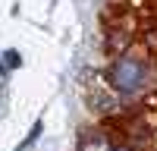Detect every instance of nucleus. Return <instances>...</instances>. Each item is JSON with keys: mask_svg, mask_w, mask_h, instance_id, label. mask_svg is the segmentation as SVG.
I'll return each mask as SVG.
<instances>
[{"mask_svg": "<svg viewBox=\"0 0 157 151\" xmlns=\"http://www.w3.org/2000/svg\"><path fill=\"white\" fill-rule=\"evenodd\" d=\"M104 38H107L110 54H129V47L135 41V19L129 13L113 16V10L104 16Z\"/></svg>", "mask_w": 157, "mask_h": 151, "instance_id": "nucleus-1", "label": "nucleus"}, {"mask_svg": "<svg viewBox=\"0 0 157 151\" xmlns=\"http://www.w3.org/2000/svg\"><path fill=\"white\" fill-rule=\"evenodd\" d=\"M3 60H6V66H10V69H16L19 63H22V57H19V50H6V57H3Z\"/></svg>", "mask_w": 157, "mask_h": 151, "instance_id": "nucleus-4", "label": "nucleus"}, {"mask_svg": "<svg viewBox=\"0 0 157 151\" xmlns=\"http://www.w3.org/2000/svg\"><path fill=\"white\" fill-rule=\"evenodd\" d=\"M41 129H44V123H41V120H38V123L32 126V132H29V138H25V142H22V145H19L16 151H25V148H29V145L35 142V138H38V135H41Z\"/></svg>", "mask_w": 157, "mask_h": 151, "instance_id": "nucleus-3", "label": "nucleus"}, {"mask_svg": "<svg viewBox=\"0 0 157 151\" xmlns=\"http://www.w3.org/2000/svg\"><path fill=\"white\" fill-rule=\"evenodd\" d=\"M110 82L120 95H135L145 85V66H141V60L129 57V54H120V60L110 69Z\"/></svg>", "mask_w": 157, "mask_h": 151, "instance_id": "nucleus-2", "label": "nucleus"}, {"mask_svg": "<svg viewBox=\"0 0 157 151\" xmlns=\"http://www.w3.org/2000/svg\"><path fill=\"white\" fill-rule=\"evenodd\" d=\"M110 151H129V148H126V145H113Z\"/></svg>", "mask_w": 157, "mask_h": 151, "instance_id": "nucleus-5", "label": "nucleus"}]
</instances>
